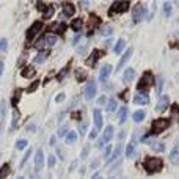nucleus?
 Returning a JSON list of instances; mask_svg holds the SVG:
<instances>
[{
	"mask_svg": "<svg viewBox=\"0 0 179 179\" xmlns=\"http://www.w3.org/2000/svg\"><path fill=\"white\" fill-rule=\"evenodd\" d=\"M164 167V162H162V159H157V157H148L145 160V170L149 173V174H153V173H157L160 171Z\"/></svg>",
	"mask_w": 179,
	"mask_h": 179,
	"instance_id": "nucleus-1",
	"label": "nucleus"
},
{
	"mask_svg": "<svg viewBox=\"0 0 179 179\" xmlns=\"http://www.w3.org/2000/svg\"><path fill=\"white\" fill-rule=\"evenodd\" d=\"M153 85H154V75L151 72H145L137 85V90H138V93H143V91H148Z\"/></svg>",
	"mask_w": 179,
	"mask_h": 179,
	"instance_id": "nucleus-2",
	"label": "nucleus"
},
{
	"mask_svg": "<svg viewBox=\"0 0 179 179\" xmlns=\"http://www.w3.org/2000/svg\"><path fill=\"white\" fill-rule=\"evenodd\" d=\"M130 3L126 2V0H122V2H113L110 9H108V14L110 16H115V14H121V13H126L129 9Z\"/></svg>",
	"mask_w": 179,
	"mask_h": 179,
	"instance_id": "nucleus-3",
	"label": "nucleus"
},
{
	"mask_svg": "<svg viewBox=\"0 0 179 179\" xmlns=\"http://www.w3.org/2000/svg\"><path fill=\"white\" fill-rule=\"evenodd\" d=\"M170 126V119L168 118H159L156 121H153V127H151V134H160V132H164L165 129H168Z\"/></svg>",
	"mask_w": 179,
	"mask_h": 179,
	"instance_id": "nucleus-4",
	"label": "nucleus"
},
{
	"mask_svg": "<svg viewBox=\"0 0 179 179\" xmlns=\"http://www.w3.org/2000/svg\"><path fill=\"white\" fill-rule=\"evenodd\" d=\"M145 16H146V6L143 3H137L134 9H132V21H134V24H138L140 21H143Z\"/></svg>",
	"mask_w": 179,
	"mask_h": 179,
	"instance_id": "nucleus-5",
	"label": "nucleus"
},
{
	"mask_svg": "<svg viewBox=\"0 0 179 179\" xmlns=\"http://www.w3.org/2000/svg\"><path fill=\"white\" fill-rule=\"evenodd\" d=\"M43 22L41 21H36V22H33V25L30 27V28H28V30H27V40L28 41H33L35 40V36L38 35V33H40L41 30H43Z\"/></svg>",
	"mask_w": 179,
	"mask_h": 179,
	"instance_id": "nucleus-6",
	"label": "nucleus"
},
{
	"mask_svg": "<svg viewBox=\"0 0 179 179\" xmlns=\"http://www.w3.org/2000/svg\"><path fill=\"white\" fill-rule=\"evenodd\" d=\"M104 55H105V52H104V50H101V49H96V50H94V52H93V53L88 57V58H87V64L90 66V68H93V66H96L98 60H99V58H102Z\"/></svg>",
	"mask_w": 179,
	"mask_h": 179,
	"instance_id": "nucleus-7",
	"label": "nucleus"
},
{
	"mask_svg": "<svg viewBox=\"0 0 179 179\" xmlns=\"http://www.w3.org/2000/svg\"><path fill=\"white\" fill-rule=\"evenodd\" d=\"M93 121H94V129L101 130L104 127V119H102V112L99 108H96L93 112Z\"/></svg>",
	"mask_w": 179,
	"mask_h": 179,
	"instance_id": "nucleus-8",
	"label": "nucleus"
},
{
	"mask_svg": "<svg viewBox=\"0 0 179 179\" xmlns=\"http://www.w3.org/2000/svg\"><path fill=\"white\" fill-rule=\"evenodd\" d=\"M43 167H44V154L43 149H38L35 154V171H41Z\"/></svg>",
	"mask_w": 179,
	"mask_h": 179,
	"instance_id": "nucleus-9",
	"label": "nucleus"
},
{
	"mask_svg": "<svg viewBox=\"0 0 179 179\" xmlns=\"http://www.w3.org/2000/svg\"><path fill=\"white\" fill-rule=\"evenodd\" d=\"M96 82L94 80H90L88 85H87V88H85V98L87 99H93L94 98V94H96Z\"/></svg>",
	"mask_w": 179,
	"mask_h": 179,
	"instance_id": "nucleus-10",
	"label": "nucleus"
},
{
	"mask_svg": "<svg viewBox=\"0 0 179 179\" xmlns=\"http://www.w3.org/2000/svg\"><path fill=\"white\" fill-rule=\"evenodd\" d=\"M113 138V126H107V129L104 130V135H102V140L99 141V146H102L104 143H108V141Z\"/></svg>",
	"mask_w": 179,
	"mask_h": 179,
	"instance_id": "nucleus-11",
	"label": "nucleus"
},
{
	"mask_svg": "<svg viewBox=\"0 0 179 179\" xmlns=\"http://www.w3.org/2000/svg\"><path fill=\"white\" fill-rule=\"evenodd\" d=\"M112 71H113V68H112V64H104L102 66V69H101V74H99V80L101 82H105L107 79H108V75L112 74Z\"/></svg>",
	"mask_w": 179,
	"mask_h": 179,
	"instance_id": "nucleus-12",
	"label": "nucleus"
},
{
	"mask_svg": "<svg viewBox=\"0 0 179 179\" xmlns=\"http://www.w3.org/2000/svg\"><path fill=\"white\" fill-rule=\"evenodd\" d=\"M132 50H134V49H132V47H130V49H127L124 53H122V57H121V60H119V63H118V66H116V71L119 72V69H122V66H124L127 61H129V58H130V57H132Z\"/></svg>",
	"mask_w": 179,
	"mask_h": 179,
	"instance_id": "nucleus-13",
	"label": "nucleus"
},
{
	"mask_svg": "<svg viewBox=\"0 0 179 179\" xmlns=\"http://www.w3.org/2000/svg\"><path fill=\"white\" fill-rule=\"evenodd\" d=\"M168 105H170V96H162V98H160V101H159V104L156 105V112L157 113H162Z\"/></svg>",
	"mask_w": 179,
	"mask_h": 179,
	"instance_id": "nucleus-14",
	"label": "nucleus"
},
{
	"mask_svg": "<svg viewBox=\"0 0 179 179\" xmlns=\"http://www.w3.org/2000/svg\"><path fill=\"white\" fill-rule=\"evenodd\" d=\"M134 102L138 104V105H145V104L149 102V96L146 93H137L135 96H134Z\"/></svg>",
	"mask_w": 179,
	"mask_h": 179,
	"instance_id": "nucleus-15",
	"label": "nucleus"
},
{
	"mask_svg": "<svg viewBox=\"0 0 179 179\" xmlns=\"http://www.w3.org/2000/svg\"><path fill=\"white\" fill-rule=\"evenodd\" d=\"M134 77H135V69L134 68H127L124 71V74H122V82H124V83H130Z\"/></svg>",
	"mask_w": 179,
	"mask_h": 179,
	"instance_id": "nucleus-16",
	"label": "nucleus"
},
{
	"mask_svg": "<svg viewBox=\"0 0 179 179\" xmlns=\"http://www.w3.org/2000/svg\"><path fill=\"white\" fill-rule=\"evenodd\" d=\"M61 6H63V13H64V16H66V17H71V16H74V13H75V8H74V5H72V3H69V2H64Z\"/></svg>",
	"mask_w": 179,
	"mask_h": 179,
	"instance_id": "nucleus-17",
	"label": "nucleus"
},
{
	"mask_svg": "<svg viewBox=\"0 0 179 179\" xmlns=\"http://www.w3.org/2000/svg\"><path fill=\"white\" fill-rule=\"evenodd\" d=\"M66 28H68V25H66V24H63V22H60V24H53V25L50 27V30L53 32V35H55V33L61 35V33L66 30Z\"/></svg>",
	"mask_w": 179,
	"mask_h": 179,
	"instance_id": "nucleus-18",
	"label": "nucleus"
},
{
	"mask_svg": "<svg viewBox=\"0 0 179 179\" xmlns=\"http://www.w3.org/2000/svg\"><path fill=\"white\" fill-rule=\"evenodd\" d=\"M124 47H126V41H124V40H119V41H116L115 47H113V52H115L116 55H119V53H122Z\"/></svg>",
	"mask_w": 179,
	"mask_h": 179,
	"instance_id": "nucleus-19",
	"label": "nucleus"
},
{
	"mask_svg": "<svg viewBox=\"0 0 179 179\" xmlns=\"http://www.w3.org/2000/svg\"><path fill=\"white\" fill-rule=\"evenodd\" d=\"M75 140H77V134H75L74 130H69L68 134H66V137H64V141L68 145H72V143H75Z\"/></svg>",
	"mask_w": 179,
	"mask_h": 179,
	"instance_id": "nucleus-20",
	"label": "nucleus"
},
{
	"mask_svg": "<svg viewBox=\"0 0 179 179\" xmlns=\"http://www.w3.org/2000/svg\"><path fill=\"white\" fill-rule=\"evenodd\" d=\"M145 116H146V113L143 110H137V112H134V115H132V119L135 122H140V121L145 119Z\"/></svg>",
	"mask_w": 179,
	"mask_h": 179,
	"instance_id": "nucleus-21",
	"label": "nucleus"
},
{
	"mask_svg": "<svg viewBox=\"0 0 179 179\" xmlns=\"http://www.w3.org/2000/svg\"><path fill=\"white\" fill-rule=\"evenodd\" d=\"M44 43H46V46H53L57 43V35H53V33L46 35L44 36Z\"/></svg>",
	"mask_w": 179,
	"mask_h": 179,
	"instance_id": "nucleus-22",
	"label": "nucleus"
},
{
	"mask_svg": "<svg viewBox=\"0 0 179 179\" xmlns=\"http://www.w3.org/2000/svg\"><path fill=\"white\" fill-rule=\"evenodd\" d=\"M82 27H83L82 19H74V21L71 22V28H72L74 32H79V30H82Z\"/></svg>",
	"mask_w": 179,
	"mask_h": 179,
	"instance_id": "nucleus-23",
	"label": "nucleus"
},
{
	"mask_svg": "<svg viewBox=\"0 0 179 179\" xmlns=\"http://www.w3.org/2000/svg\"><path fill=\"white\" fill-rule=\"evenodd\" d=\"M33 75H35V69L32 68V66H27V68L22 69V77L30 79V77H33Z\"/></svg>",
	"mask_w": 179,
	"mask_h": 179,
	"instance_id": "nucleus-24",
	"label": "nucleus"
},
{
	"mask_svg": "<svg viewBox=\"0 0 179 179\" xmlns=\"http://www.w3.org/2000/svg\"><path fill=\"white\" fill-rule=\"evenodd\" d=\"M134 153H135V143H134V141H130V143L126 146V157H132V156H134Z\"/></svg>",
	"mask_w": 179,
	"mask_h": 179,
	"instance_id": "nucleus-25",
	"label": "nucleus"
},
{
	"mask_svg": "<svg viewBox=\"0 0 179 179\" xmlns=\"http://www.w3.org/2000/svg\"><path fill=\"white\" fill-rule=\"evenodd\" d=\"M116 107H118V104H116V101H115V99H108V101H107V112H108V113L115 112V110H116Z\"/></svg>",
	"mask_w": 179,
	"mask_h": 179,
	"instance_id": "nucleus-26",
	"label": "nucleus"
},
{
	"mask_svg": "<svg viewBox=\"0 0 179 179\" xmlns=\"http://www.w3.org/2000/svg\"><path fill=\"white\" fill-rule=\"evenodd\" d=\"M43 14H44V19H50L53 16V5H47Z\"/></svg>",
	"mask_w": 179,
	"mask_h": 179,
	"instance_id": "nucleus-27",
	"label": "nucleus"
},
{
	"mask_svg": "<svg viewBox=\"0 0 179 179\" xmlns=\"http://www.w3.org/2000/svg\"><path fill=\"white\" fill-rule=\"evenodd\" d=\"M126 118H127V107H121L119 108V124H122L126 121Z\"/></svg>",
	"mask_w": 179,
	"mask_h": 179,
	"instance_id": "nucleus-28",
	"label": "nucleus"
},
{
	"mask_svg": "<svg viewBox=\"0 0 179 179\" xmlns=\"http://www.w3.org/2000/svg\"><path fill=\"white\" fill-rule=\"evenodd\" d=\"M8 173H9V164H5L2 170H0V179H6Z\"/></svg>",
	"mask_w": 179,
	"mask_h": 179,
	"instance_id": "nucleus-29",
	"label": "nucleus"
},
{
	"mask_svg": "<svg viewBox=\"0 0 179 179\" xmlns=\"http://www.w3.org/2000/svg\"><path fill=\"white\" fill-rule=\"evenodd\" d=\"M46 57H47V52H40V53H38L36 57H35V63H38V64H41L44 60H46Z\"/></svg>",
	"mask_w": 179,
	"mask_h": 179,
	"instance_id": "nucleus-30",
	"label": "nucleus"
},
{
	"mask_svg": "<svg viewBox=\"0 0 179 179\" xmlns=\"http://www.w3.org/2000/svg\"><path fill=\"white\" fill-rule=\"evenodd\" d=\"M75 79H77L79 82H82V80H87V72L82 71V69H77V71H75Z\"/></svg>",
	"mask_w": 179,
	"mask_h": 179,
	"instance_id": "nucleus-31",
	"label": "nucleus"
},
{
	"mask_svg": "<svg viewBox=\"0 0 179 179\" xmlns=\"http://www.w3.org/2000/svg\"><path fill=\"white\" fill-rule=\"evenodd\" d=\"M171 9H173V5L170 3V2H165V3H164V14H165L167 17L171 14Z\"/></svg>",
	"mask_w": 179,
	"mask_h": 179,
	"instance_id": "nucleus-32",
	"label": "nucleus"
},
{
	"mask_svg": "<svg viewBox=\"0 0 179 179\" xmlns=\"http://www.w3.org/2000/svg\"><path fill=\"white\" fill-rule=\"evenodd\" d=\"M27 146H28L27 140H19L17 143H16V149H17V151H22V149H25Z\"/></svg>",
	"mask_w": 179,
	"mask_h": 179,
	"instance_id": "nucleus-33",
	"label": "nucleus"
},
{
	"mask_svg": "<svg viewBox=\"0 0 179 179\" xmlns=\"http://www.w3.org/2000/svg\"><path fill=\"white\" fill-rule=\"evenodd\" d=\"M68 71H69V64H68V66H64V68L58 72V77H57V79H58V80H63V79L66 77V74H68Z\"/></svg>",
	"mask_w": 179,
	"mask_h": 179,
	"instance_id": "nucleus-34",
	"label": "nucleus"
},
{
	"mask_svg": "<svg viewBox=\"0 0 179 179\" xmlns=\"http://www.w3.org/2000/svg\"><path fill=\"white\" fill-rule=\"evenodd\" d=\"M17 118H19V112H17V110H14V112H13V122H11V129H16V126H17Z\"/></svg>",
	"mask_w": 179,
	"mask_h": 179,
	"instance_id": "nucleus-35",
	"label": "nucleus"
},
{
	"mask_svg": "<svg viewBox=\"0 0 179 179\" xmlns=\"http://www.w3.org/2000/svg\"><path fill=\"white\" fill-rule=\"evenodd\" d=\"M38 87H40V80H35V82L30 85V87L27 88V91H28V93H33V91H36V88H38Z\"/></svg>",
	"mask_w": 179,
	"mask_h": 179,
	"instance_id": "nucleus-36",
	"label": "nucleus"
},
{
	"mask_svg": "<svg viewBox=\"0 0 179 179\" xmlns=\"http://www.w3.org/2000/svg\"><path fill=\"white\" fill-rule=\"evenodd\" d=\"M19 98H21V90H16L14 96H13V101H11V104H13L14 107L17 105V101H19Z\"/></svg>",
	"mask_w": 179,
	"mask_h": 179,
	"instance_id": "nucleus-37",
	"label": "nucleus"
},
{
	"mask_svg": "<svg viewBox=\"0 0 179 179\" xmlns=\"http://www.w3.org/2000/svg\"><path fill=\"white\" fill-rule=\"evenodd\" d=\"M153 149L154 151H159V153H162V151L165 149V145L164 143H153Z\"/></svg>",
	"mask_w": 179,
	"mask_h": 179,
	"instance_id": "nucleus-38",
	"label": "nucleus"
},
{
	"mask_svg": "<svg viewBox=\"0 0 179 179\" xmlns=\"http://www.w3.org/2000/svg\"><path fill=\"white\" fill-rule=\"evenodd\" d=\"M55 164H57V159H55V156H49V159H47V165H49V168H53V167H55Z\"/></svg>",
	"mask_w": 179,
	"mask_h": 179,
	"instance_id": "nucleus-39",
	"label": "nucleus"
},
{
	"mask_svg": "<svg viewBox=\"0 0 179 179\" xmlns=\"http://www.w3.org/2000/svg\"><path fill=\"white\" fill-rule=\"evenodd\" d=\"M6 49H8V43H6L5 38H2V40H0V52H5Z\"/></svg>",
	"mask_w": 179,
	"mask_h": 179,
	"instance_id": "nucleus-40",
	"label": "nucleus"
},
{
	"mask_svg": "<svg viewBox=\"0 0 179 179\" xmlns=\"http://www.w3.org/2000/svg\"><path fill=\"white\" fill-rule=\"evenodd\" d=\"M177 156H179V146H176V148L171 151V154H170V159H171V160H176Z\"/></svg>",
	"mask_w": 179,
	"mask_h": 179,
	"instance_id": "nucleus-41",
	"label": "nucleus"
},
{
	"mask_svg": "<svg viewBox=\"0 0 179 179\" xmlns=\"http://www.w3.org/2000/svg\"><path fill=\"white\" fill-rule=\"evenodd\" d=\"M104 157H105V159H110V157H112V146H110V145H107L105 153H104Z\"/></svg>",
	"mask_w": 179,
	"mask_h": 179,
	"instance_id": "nucleus-42",
	"label": "nucleus"
},
{
	"mask_svg": "<svg viewBox=\"0 0 179 179\" xmlns=\"http://www.w3.org/2000/svg\"><path fill=\"white\" fill-rule=\"evenodd\" d=\"M68 129H69V126H63V127L58 130V135H60V137L66 135V134H68Z\"/></svg>",
	"mask_w": 179,
	"mask_h": 179,
	"instance_id": "nucleus-43",
	"label": "nucleus"
},
{
	"mask_svg": "<svg viewBox=\"0 0 179 179\" xmlns=\"http://www.w3.org/2000/svg\"><path fill=\"white\" fill-rule=\"evenodd\" d=\"M112 27H105V28H104V30H102V36H110L112 35Z\"/></svg>",
	"mask_w": 179,
	"mask_h": 179,
	"instance_id": "nucleus-44",
	"label": "nucleus"
},
{
	"mask_svg": "<svg viewBox=\"0 0 179 179\" xmlns=\"http://www.w3.org/2000/svg\"><path fill=\"white\" fill-rule=\"evenodd\" d=\"M162 85H164V80L162 79H159V83H157V96H160V93H162Z\"/></svg>",
	"mask_w": 179,
	"mask_h": 179,
	"instance_id": "nucleus-45",
	"label": "nucleus"
},
{
	"mask_svg": "<svg viewBox=\"0 0 179 179\" xmlns=\"http://www.w3.org/2000/svg\"><path fill=\"white\" fill-rule=\"evenodd\" d=\"M171 112H173V115H176L177 119H179V105H177V104H174V105L171 107Z\"/></svg>",
	"mask_w": 179,
	"mask_h": 179,
	"instance_id": "nucleus-46",
	"label": "nucleus"
},
{
	"mask_svg": "<svg viewBox=\"0 0 179 179\" xmlns=\"http://www.w3.org/2000/svg\"><path fill=\"white\" fill-rule=\"evenodd\" d=\"M96 138H98V130L93 129V130L90 132V140H96Z\"/></svg>",
	"mask_w": 179,
	"mask_h": 179,
	"instance_id": "nucleus-47",
	"label": "nucleus"
},
{
	"mask_svg": "<svg viewBox=\"0 0 179 179\" xmlns=\"http://www.w3.org/2000/svg\"><path fill=\"white\" fill-rule=\"evenodd\" d=\"M64 98H66V96H64V93H60V94H57L55 101H57V102H61V101H64Z\"/></svg>",
	"mask_w": 179,
	"mask_h": 179,
	"instance_id": "nucleus-48",
	"label": "nucleus"
},
{
	"mask_svg": "<svg viewBox=\"0 0 179 179\" xmlns=\"http://www.w3.org/2000/svg\"><path fill=\"white\" fill-rule=\"evenodd\" d=\"M28 157H30V151H27V153H25V156H24V159H22V164H21V167H24L25 165V162H27V159Z\"/></svg>",
	"mask_w": 179,
	"mask_h": 179,
	"instance_id": "nucleus-49",
	"label": "nucleus"
},
{
	"mask_svg": "<svg viewBox=\"0 0 179 179\" xmlns=\"http://www.w3.org/2000/svg\"><path fill=\"white\" fill-rule=\"evenodd\" d=\"M79 130H80V134L83 135V134H85V132H87V124H85V122H83V124H80Z\"/></svg>",
	"mask_w": 179,
	"mask_h": 179,
	"instance_id": "nucleus-50",
	"label": "nucleus"
},
{
	"mask_svg": "<svg viewBox=\"0 0 179 179\" xmlns=\"http://www.w3.org/2000/svg\"><path fill=\"white\" fill-rule=\"evenodd\" d=\"M140 141H141V143H148V141H149V134L143 135V137H141V138H140Z\"/></svg>",
	"mask_w": 179,
	"mask_h": 179,
	"instance_id": "nucleus-51",
	"label": "nucleus"
},
{
	"mask_svg": "<svg viewBox=\"0 0 179 179\" xmlns=\"http://www.w3.org/2000/svg\"><path fill=\"white\" fill-rule=\"evenodd\" d=\"M99 167V159H96V160H93V164H91V168L94 170V168H98Z\"/></svg>",
	"mask_w": 179,
	"mask_h": 179,
	"instance_id": "nucleus-52",
	"label": "nucleus"
},
{
	"mask_svg": "<svg viewBox=\"0 0 179 179\" xmlns=\"http://www.w3.org/2000/svg\"><path fill=\"white\" fill-rule=\"evenodd\" d=\"M80 38H82L80 35H75V36H74V40H72V44H77V43L80 41Z\"/></svg>",
	"mask_w": 179,
	"mask_h": 179,
	"instance_id": "nucleus-53",
	"label": "nucleus"
},
{
	"mask_svg": "<svg viewBox=\"0 0 179 179\" xmlns=\"http://www.w3.org/2000/svg\"><path fill=\"white\" fill-rule=\"evenodd\" d=\"M98 104H99V105H102V104H105V96H101V98L98 99Z\"/></svg>",
	"mask_w": 179,
	"mask_h": 179,
	"instance_id": "nucleus-54",
	"label": "nucleus"
},
{
	"mask_svg": "<svg viewBox=\"0 0 179 179\" xmlns=\"http://www.w3.org/2000/svg\"><path fill=\"white\" fill-rule=\"evenodd\" d=\"M87 156H88V148H85V149H83V153H82V159H85Z\"/></svg>",
	"mask_w": 179,
	"mask_h": 179,
	"instance_id": "nucleus-55",
	"label": "nucleus"
},
{
	"mask_svg": "<svg viewBox=\"0 0 179 179\" xmlns=\"http://www.w3.org/2000/svg\"><path fill=\"white\" fill-rule=\"evenodd\" d=\"M2 72H3V61L0 60V75H2Z\"/></svg>",
	"mask_w": 179,
	"mask_h": 179,
	"instance_id": "nucleus-56",
	"label": "nucleus"
},
{
	"mask_svg": "<svg viewBox=\"0 0 179 179\" xmlns=\"http://www.w3.org/2000/svg\"><path fill=\"white\" fill-rule=\"evenodd\" d=\"M80 6H82V8H87L88 3H87V2H80Z\"/></svg>",
	"mask_w": 179,
	"mask_h": 179,
	"instance_id": "nucleus-57",
	"label": "nucleus"
},
{
	"mask_svg": "<svg viewBox=\"0 0 179 179\" xmlns=\"http://www.w3.org/2000/svg\"><path fill=\"white\" fill-rule=\"evenodd\" d=\"M35 129H36V127H35L33 124H30V126H28V127H27V130H35Z\"/></svg>",
	"mask_w": 179,
	"mask_h": 179,
	"instance_id": "nucleus-58",
	"label": "nucleus"
},
{
	"mask_svg": "<svg viewBox=\"0 0 179 179\" xmlns=\"http://www.w3.org/2000/svg\"><path fill=\"white\" fill-rule=\"evenodd\" d=\"M93 179H102V176H101V174H94Z\"/></svg>",
	"mask_w": 179,
	"mask_h": 179,
	"instance_id": "nucleus-59",
	"label": "nucleus"
},
{
	"mask_svg": "<svg viewBox=\"0 0 179 179\" xmlns=\"http://www.w3.org/2000/svg\"><path fill=\"white\" fill-rule=\"evenodd\" d=\"M17 179H24V177H22V176H19V177H17Z\"/></svg>",
	"mask_w": 179,
	"mask_h": 179,
	"instance_id": "nucleus-60",
	"label": "nucleus"
},
{
	"mask_svg": "<svg viewBox=\"0 0 179 179\" xmlns=\"http://www.w3.org/2000/svg\"><path fill=\"white\" fill-rule=\"evenodd\" d=\"M108 179H113V177H108Z\"/></svg>",
	"mask_w": 179,
	"mask_h": 179,
	"instance_id": "nucleus-61",
	"label": "nucleus"
},
{
	"mask_svg": "<svg viewBox=\"0 0 179 179\" xmlns=\"http://www.w3.org/2000/svg\"><path fill=\"white\" fill-rule=\"evenodd\" d=\"M177 22H179V19H177Z\"/></svg>",
	"mask_w": 179,
	"mask_h": 179,
	"instance_id": "nucleus-62",
	"label": "nucleus"
}]
</instances>
